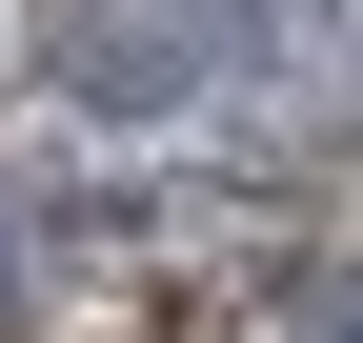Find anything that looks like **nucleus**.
Returning <instances> with one entry per match:
<instances>
[{
	"instance_id": "obj_1",
	"label": "nucleus",
	"mask_w": 363,
	"mask_h": 343,
	"mask_svg": "<svg viewBox=\"0 0 363 343\" xmlns=\"http://www.w3.org/2000/svg\"><path fill=\"white\" fill-rule=\"evenodd\" d=\"M182 40H202V101L283 121V142L363 121V0H182Z\"/></svg>"
},
{
	"instance_id": "obj_2",
	"label": "nucleus",
	"mask_w": 363,
	"mask_h": 343,
	"mask_svg": "<svg viewBox=\"0 0 363 343\" xmlns=\"http://www.w3.org/2000/svg\"><path fill=\"white\" fill-rule=\"evenodd\" d=\"M242 323H262V343H363V263H343V242H303V263L262 283Z\"/></svg>"
},
{
	"instance_id": "obj_3",
	"label": "nucleus",
	"mask_w": 363,
	"mask_h": 343,
	"mask_svg": "<svg viewBox=\"0 0 363 343\" xmlns=\"http://www.w3.org/2000/svg\"><path fill=\"white\" fill-rule=\"evenodd\" d=\"M0 303H21V223H0Z\"/></svg>"
}]
</instances>
